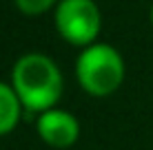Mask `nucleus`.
<instances>
[{
    "label": "nucleus",
    "mask_w": 153,
    "mask_h": 150,
    "mask_svg": "<svg viewBox=\"0 0 153 150\" xmlns=\"http://www.w3.org/2000/svg\"><path fill=\"white\" fill-rule=\"evenodd\" d=\"M11 86L27 110L45 113L60 102L65 80L58 64L47 53H25L13 64Z\"/></svg>",
    "instance_id": "obj_1"
},
{
    "label": "nucleus",
    "mask_w": 153,
    "mask_h": 150,
    "mask_svg": "<svg viewBox=\"0 0 153 150\" xmlns=\"http://www.w3.org/2000/svg\"><path fill=\"white\" fill-rule=\"evenodd\" d=\"M22 102L11 84L0 82V137L16 130L22 115Z\"/></svg>",
    "instance_id": "obj_5"
},
{
    "label": "nucleus",
    "mask_w": 153,
    "mask_h": 150,
    "mask_svg": "<svg viewBox=\"0 0 153 150\" xmlns=\"http://www.w3.org/2000/svg\"><path fill=\"white\" fill-rule=\"evenodd\" d=\"M53 24L62 40L84 49L98 42L102 13L96 0H60L53 9Z\"/></svg>",
    "instance_id": "obj_3"
},
{
    "label": "nucleus",
    "mask_w": 153,
    "mask_h": 150,
    "mask_svg": "<svg viewBox=\"0 0 153 150\" xmlns=\"http://www.w3.org/2000/svg\"><path fill=\"white\" fill-rule=\"evenodd\" d=\"M60 0H16V7L25 15H42L49 9H56Z\"/></svg>",
    "instance_id": "obj_6"
},
{
    "label": "nucleus",
    "mask_w": 153,
    "mask_h": 150,
    "mask_svg": "<svg viewBox=\"0 0 153 150\" xmlns=\"http://www.w3.org/2000/svg\"><path fill=\"white\" fill-rule=\"evenodd\" d=\"M151 22H153V4H151Z\"/></svg>",
    "instance_id": "obj_7"
},
{
    "label": "nucleus",
    "mask_w": 153,
    "mask_h": 150,
    "mask_svg": "<svg viewBox=\"0 0 153 150\" xmlns=\"http://www.w3.org/2000/svg\"><path fill=\"white\" fill-rule=\"evenodd\" d=\"M124 60L111 44L93 42L84 46L76 60V77L91 97H109L124 80Z\"/></svg>",
    "instance_id": "obj_2"
},
{
    "label": "nucleus",
    "mask_w": 153,
    "mask_h": 150,
    "mask_svg": "<svg viewBox=\"0 0 153 150\" xmlns=\"http://www.w3.org/2000/svg\"><path fill=\"white\" fill-rule=\"evenodd\" d=\"M36 132L42 141L53 150H67L80 137V121L69 110L49 108L40 113L36 121Z\"/></svg>",
    "instance_id": "obj_4"
}]
</instances>
